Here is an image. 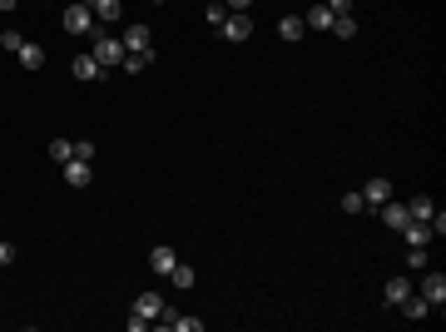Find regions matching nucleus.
<instances>
[{"label": "nucleus", "instance_id": "obj_33", "mask_svg": "<svg viewBox=\"0 0 446 332\" xmlns=\"http://www.w3.org/2000/svg\"><path fill=\"white\" fill-rule=\"evenodd\" d=\"M149 6H164V0H149Z\"/></svg>", "mask_w": 446, "mask_h": 332}, {"label": "nucleus", "instance_id": "obj_12", "mask_svg": "<svg viewBox=\"0 0 446 332\" xmlns=\"http://www.w3.org/2000/svg\"><path fill=\"white\" fill-rule=\"evenodd\" d=\"M332 20H338V15H332L327 6H312V10L303 15V25H308V30H317V35H322V30H332Z\"/></svg>", "mask_w": 446, "mask_h": 332}, {"label": "nucleus", "instance_id": "obj_26", "mask_svg": "<svg viewBox=\"0 0 446 332\" xmlns=\"http://www.w3.org/2000/svg\"><path fill=\"white\" fill-rule=\"evenodd\" d=\"M367 203H362V194H343V213H362Z\"/></svg>", "mask_w": 446, "mask_h": 332}, {"label": "nucleus", "instance_id": "obj_10", "mask_svg": "<svg viewBox=\"0 0 446 332\" xmlns=\"http://www.w3.org/2000/svg\"><path fill=\"white\" fill-rule=\"evenodd\" d=\"M174 263H179V253H174V248H164V243L149 253V268L159 273V278H169V273H174Z\"/></svg>", "mask_w": 446, "mask_h": 332}, {"label": "nucleus", "instance_id": "obj_4", "mask_svg": "<svg viewBox=\"0 0 446 332\" xmlns=\"http://www.w3.org/2000/svg\"><path fill=\"white\" fill-rule=\"evenodd\" d=\"M218 30H223V40H233V45H243V40L253 35V20H248V10H229V20H223Z\"/></svg>", "mask_w": 446, "mask_h": 332}, {"label": "nucleus", "instance_id": "obj_5", "mask_svg": "<svg viewBox=\"0 0 446 332\" xmlns=\"http://www.w3.org/2000/svg\"><path fill=\"white\" fill-rule=\"evenodd\" d=\"M144 50H154L149 25H129V30H124V55H144Z\"/></svg>", "mask_w": 446, "mask_h": 332}, {"label": "nucleus", "instance_id": "obj_15", "mask_svg": "<svg viewBox=\"0 0 446 332\" xmlns=\"http://www.w3.org/2000/svg\"><path fill=\"white\" fill-rule=\"evenodd\" d=\"M134 312H139V317H149V322H154V317H159V312H164V303H159V293H139V298H134Z\"/></svg>", "mask_w": 446, "mask_h": 332}, {"label": "nucleus", "instance_id": "obj_24", "mask_svg": "<svg viewBox=\"0 0 446 332\" xmlns=\"http://www.w3.org/2000/svg\"><path fill=\"white\" fill-rule=\"evenodd\" d=\"M20 45H25V35H20V30H6V35H0V50H10V55H20Z\"/></svg>", "mask_w": 446, "mask_h": 332}, {"label": "nucleus", "instance_id": "obj_22", "mask_svg": "<svg viewBox=\"0 0 446 332\" xmlns=\"http://www.w3.org/2000/svg\"><path fill=\"white\" fill-rule=\"evenodd\" d=\"M50 159H60V164L75 159V144H70V139H50Z\"/></svg>", "mask_w": 446, "mask_h": 332}, {"label": "nucleus", "instance_id": "obj_19", "mask_svg": "<svg viewBox=\"0 0 446 332\" xmlns=\"http://www.w3.org/2000/svg\"><path fill=\"white\" fill-rule=\"evenodd\" d=\"M20 65H25V70H40V65H45V50L25 40V45H20Z\"/></svg>", "mask_w": 446, "mask_h": 332}, {"label": "nucleus", "instance_id": "obj_9", "mask_svg": "<svg viewBox=\"0 0 446 332\" xmlns=\"http://www.w3.org/2000/svg\"><path fill=\"white\" fill-rule=\"evenodd\" d=\"M402 238H407V248H426L436 233H431V224H422V218H412V224L402 229Z\"/></svg>", "mask_w": 446, "mask_h": 332}, {"label": "nucleus", "instance_id": "obj_23", "mask_svg": "<svg viewBox=\"0 0 446 332\" xmlns=\"http://www.w3.org/2000/svg\"><path fill=\"white\" fill-rule=\"evenodd\" d=\"M332 35H343V40H352V35H357V20H352V15H338V20H332Z\"/></svg>", "mask_w": 446, "mask_h": 332}, {"label": "nucleus", "instance_id": "obj_11", "mask_svg": "<svg viewBox=\"0 0 446 332\" xmlns=\"http://www.w3.org/2000/svg\"><path fill=\"white\" fill-rule=\"evenodd\" d=\"M70 75H75V80H99L104 70H99V60H94V55L85 50V55H75V65H70Z\"/></svg>", "mask_w": 446, "mask_h": 332}, {"label": "nucleus", "instance_id": "obj_30", "mask_svg": "<svg viewBox=\"0 0 446 332\" xmlns=\"http://www.w3.org/2000/svg\"><path fill=\"white\" fill-rule=\"evenodd\" d=\"M6 263H15V243H0V268Z\"/></svg>", "mask_w": 446, "mask_h": 332}, {"label": "nucleus", "instance_id": "obj_14", "mask_svg": "<svg viewBox=\"0 0 446 332\" xmlns=\"http://www.w3.org/2000/svg\"><path fill=\"white\" fill-rule=\"evenodd\" d=\"M382 298H387V303H392V308H397L402 298H412V278H387V288H382Z\"/></svg>", "mask_w": 446, "mask_h": 332}, {"label": "nucleus", "instance_id": "obj_6", "mask_svg": "<svg viewBox=\"0 0 446 332\" xmlns=\"http://www.w3.org/2000/svg\"><path fill=\"white\" fill-rule=\"evenodd\" d=\"M382 224L402 233V229L412 224V213H407V203H397V199H387V203H382Z\"/></svg>", "mask_w": 446, "mask_h": 332}, {"label": "nucleus", "instance_id": "obj_17", "mask_svg": "<svg viewBox=\"0 0 446 332\" xmlns=\"http://www.w3.org/2000/svg\"><path fill=\"white\" fill-rule=\"evenodd\" d=\"M278 35H283V40H303V35H308L303 15H283V25H278Z\"/></svg>", "mask_w": 446, "mask_h": 332}, {"label": "nucleus", "instance_id": "obj_2", "mask_svg": "<svg viewBox=\"0 0 446 332\" xmlns=\"http://www.w3.org/2000/svg\"><path fill=\"white\" fill-rule=\"evenodd\" d=\"M94 25H99V20H94V10L85 6V0H75V6L65 10V30H70L75 40H89V35H94Z\"/></svg>", "mask_w": 446, "mask_h": 332}, {"label": "nucleus", "instance_id": "obj_21", "mask_svg": "<svg viewBox=\"0 0 446 332\" xmlns=\"http://www.w3.org/2000/svg\"><path fill=\"white\" fill-rule=\"evenodd\" d=\"M169 278H174V288H194V283H199V273H194L189 263H174V273H169Z\"/></svg>", "mask_w": 446, "mask_h": 332}, {"label": "nucleus", "instance_id": "obj_18", "mask_svg": "<svg viewBox=\"0 0 446 332\" xmlns=\"http://www.w3.org/2000/svg\"><path fill=\"white\" fill-rule=\"evenodd\" d=\"M407 213H412V218H422V224H431V213H436V203H431L426 194H417V199L407 203Z\"/></svg>", "mask_w": 446, "mask_h": 332}, {"label": "nucleus", "instance_id": "obj_29", "mask_svg": "<svg viewBox=\"0 0 446 332\" xmlns=\"http://www.w3.org/2000/svg\"><path fill=\"white\" fill-rule=\"evenodd\" d=\"M75 159H85V164H89V159H94V139H80V144H75Z\"/></svg>", "mask_w": 446, "mask_h": 332}, {"label": "nucleus", "instance_id": "obj_13", "mask_svg": "<svg viewBox=\"0 0 446 332\" xmlns=\"http://www.w3.org/2000/svg\"><path fill=\"white\" fill-rule=\"evenodd\" d=\"M397 308H402V317H407V322H422V317L431 312V303H426V298H417V293H412V298H402Z\"/></svg>", "mask_w": 446, "mask_h": 332}, {"label": "nucleus", "instance_id": "obj_28", "mask_svg": "<svg viewBox=\"0 0 446 332\" xmlns=\"http://www.w3.org/2000/svg\"><path fill=\"white\" fill-rule=\"evenodd\" d=\"M322 6H327L332 15H352V0H322Z\"/></svg>", "mask_w": 446, "mask_h": 332}, {"label": "nucleus", "instance_id": "obj_27", "mask_svg": "<svg viewBox=\"0 0 446 332\" xmlns=\"http://www.w3.org/2000/svg\"><path fill=\"white\" fill-rule=\"evenodd\" d=\"M407 268L422 273V268H426V248H407Z\"/></svg>", "mask_w": 446, "mask_h": 332}, {"label": "nucleus", "instance_id": "obj_3", "mask_svg": "<svg viewBox=\"0 0 446 332\" xmlns=\"http://www.w3.org/2000/svg\"><path fill=\"white\" fill-rule=\"evenodd\" d=\"M417 298H426L431 308H441V303H446V273L422 268V293H417Z\"/></svg>", "mask_w": 446, "mask_h": 332}, {"label": "nucleus", "instance_id": "obj_7", "mask_svg": "<svg viewBox=\"0 0 446 332\" xmlns=\"http://www.w3.org/2000/svg\"><path fill=\"white\" fill-rule=\"evenodd\" d=\"M387 199H392V184H387V179H382V174H377V179H367V184H362V203H372V208H382V203H387Z\"/></svg>", "mask_w": 446, "mask_h": 332}, {"label": "nucleus", "instance_id": "obj_20", "mask_svg": "<svg viewBox=\"0 0 446 332\" xmlns=\"http://www.w3.org/2000/svg\"><path fill=\"white\" fill-rule=\"evenodd\" d=\"M149 65H154V50H144V55H124V70H129V75H144Z\"/></svg>", "mask_w": 446, "mask_h": 332}, {"label": "nucleus", "instance_id": "obj_32", "mask_svg": "<svg viewBox=\"0 0 446 332\" xmlns=\"http://www.w3.org/2000/svg\"><path fill=\"white\" fill-rule=\"evenodd\" d=\"M15 6H20V0H0V10H15Z\"/></svg>", "mask_w": 446, "mask_h": 332}, {"label": "nucleus", "instance_id": "obj_31", "mask_svg": "<svg viewBox=\"0 0 446 332\" xmlns=\"http://www.w3.org/2000/svg\"><path fill=\"white\" fill-rule=\"evenodd\" d=\"M223 6H229V10H248V6H253V0H223Z\"/></svg>", "mask_w": 446, "mask_h": 332}, {"label": "nucleus", "instance_id": "obj_25", "mask_svg": "<svg viewBox=\"0 0 446 332\" xmlns=\"http://www.w3.org/2000/svg\"><path fill=\"white\" fill-rule=\"evenodd\" d=\"M223 20H229V6H223V0H213V6H208V25H213V30H218V25H223Z\"/></svg>", "mask_w": 446, "mask_h": 332}, {"label": "nucleus", "instance_id": "obj_8", "mask_svg": "<svg viewBox=\"0 0 446 332\" xmlns=\"http://www.w3.org/2000/svg\"><path fill=\"white\" fill-rule=\"evenodd\" d=\"M89 179H94V174H89L85 159H65V184H70V189H89Z\"/></svg>", "mask_w": 446, "mask_h": 332}, {"label": "nucleus", "instance_id": "obj_16", "mask_svg": "<svg viewBox=\"0 0 446 332\" xmlns=\"http://www.w3.org/2000/svg\"><path fill=\"white\" fill-rule=\"evenodd\" d=\"M89 10H94V20H120V0H89Z\"/></svg>", "mask_w": 446, "mask_h": 332}, {"label": "nucleus", "instance_id": "obj_1", "mask_svg": "<svg viewBox=\"0 0 446 332\" xmlns=\"http://www.w3.org/2000/svg\"><path fill=\"white\" fill-rule=\"evenodd\" d=\"M89 55L99 60V70H115V65H124V40H109V35H89Z\"/></svg>", "mask_w": 446, "mask_h": 332}]
</instances>
